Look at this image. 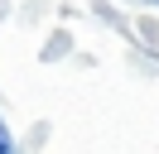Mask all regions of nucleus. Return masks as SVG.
Returning <instances> with one entry per match:
<instances>
[{"label": "nucleus", "instance_id": "f257e3e1", "mask_svg": "<svg viewBox=\"0 0 159 154\" xmlns=\"http://www.w3.org/2000/svg\"><path fill=\"white\" fill-rule=\"evenodd\" d=\"M0 154H15V144H10V135H5V120H0Z\"/></svg>", "mask_w": 159, "mask_h": 154}]
</instances>
